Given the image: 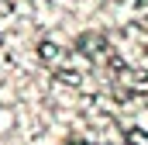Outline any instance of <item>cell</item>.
<instances>
[{"label":"cell","mask_w":148,"mask_h":145,"mask_svg":"<svg viewBox=\"0 0 148 145\" xmlns=\"http://www.w3.org/2000/svg\"><path fill=\"white\" fill-rule=\"evenodd\" d=\"M38 55H41V62H45V66H55V69L66 62V48H62L59 41H52V38H45V41L38 45Z\"/></svg>","instance_id":"cell-1"},{"label":"cell","mask_w":148,"mask_h":145,"mask_svg":"<svg viewBox=\"0 0 148 145\" xmlns=\"http://www.w3.org/2000/svg\"><path fill=\"white\" fill-rule=\"evenodd\" d=\"M103 45H107V38L97 35V31H90V35L79 38V52L83 55H103Z\"/></svg>","instance_id":"cell-2"},{"label":"cell","mask_w":148,"mask_h":145,"mask_svg":"<svg viewBox=\"0 0 148 145\" xmlns=\"http://www.w3.org/2000/svg\"><path fill=\"white\" fill-rule=\"evenodd\" d=\"M124 145H148V128H141V124H127L124 128Z\"/></svg>","instance_id":"cell-3"},{"label":"cell","mask_w":148,"mask_h":145,"mask_svg":"<svg viewBox=\"0 0 148 145\" xmlns=\"http://www.w3.org/2000/svg\"><path fill=\"white\" fill-rule=\"evenodd\" d=\"M66 145H90V142H83V138H73V142H66Z\"/></svg>","instance_id":"cell-4"},{"label":"cell","mask_w":148,"mask_h":145,"mask_svg":"<svg viewBox=\"0 0 148 145\" xmlns=\"http://www.w3.org/2000/svg\"><path fill=\"white\" fill-rule=\"evenodd\" d=\"M0 48H3V38H0Z\"/></svg>","instance_id":"cell-5"}]
</instances>
